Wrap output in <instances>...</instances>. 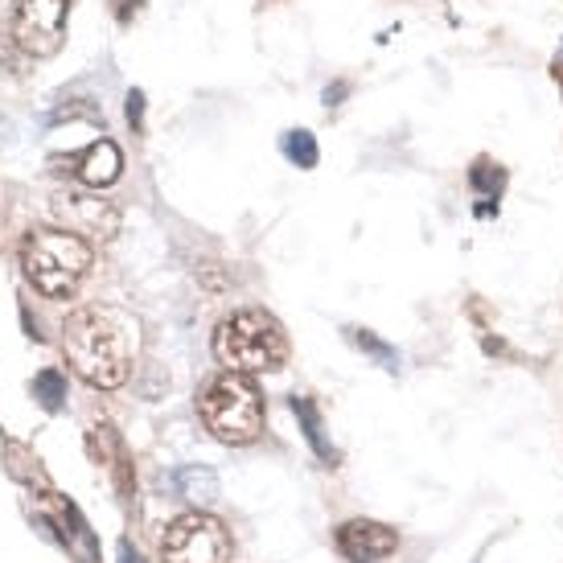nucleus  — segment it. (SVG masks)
<instances>
[{
    "label": "nucleus",
    "mask_w": 563,
    "mask_h": 563,
    "mask_svg": "<svg viewBox=\"0 0 563 563\" xmlns=\"http://www.w3.org/2000/svg\"><path fill=\"white\" fill-rule=\"evenodd\" d=\"M136 345H141V325L120 305H87L66 317L63 325L66 362L75 366L82 383H91L99 391L124 387L132 375Z\"/></svg>",
    "instance_id": "1"
},
{
    "label": "nucleus",
    "mask_w": 563,
    "mask_h": 563,
    "mask_svg": "<svg viewBox=\"0 0 563 563\" xmlns=\"http://www.w3.org/2000/svg\"><path fill=\"white\" fill-rule=\"evenodd\" d=\"M95 264V247L82 235L66 231V227H49V231H33L21 243V267L25 280L49 300H66L79 292L87 272Z\"/></svg>",
    "instance_id": "2"
},
{
    "label": "nucleus",
    "mask_w": 563,
    "mask_h": 563,
    "mask_svg": "<svg viewBox=\"0 0 563 563\" xmlns=\"http://www.w3.org/2000/svg\"><path fill=\"white\" fill-rule=\"evenodd\" d=\"M214 358L235 375H264L288 362V333L264 309H243L214 329Z\"/></svg>",
    "instance_id": "3"
},
{
    "label": "nucleus",
    "mask_w": 563,
    "mask_h": 563,
    "mask_svg": "<svg viewBox=\"0 0 563 563\" xmlns=\"http://www.w3.org/2000/svg\"><path fill=\"white\" fill-rule=\"evenodd\" d=\"M198 416H202L206 432L222 444H251L264 432V395L251 383V375L227 371L202 391Z\"/></svg>",
    "instance_id": "4"
},
{
    "label": "nucleus",
    "mask_w": 563,
    "mask_h": 563,
    "mask_svg": "<svg viewBox=\"0 0 563 563\" xmlns=\"http://www.w3.org/2000/svg\"><path fill=\"white\" fill-rule=\"evenodd\" d=\"M165 563H231V531L214 515H181L161 539Z\"/></svg>",
    "instance_id": "5"
},
{
    "label": "nucleus",
    "mask_w": 563,
    "mask_h": 563,
    "mask_svg": "<svg viewBox=\"0 0 563 563\" xmlns=\"http://www.w3.org/2000/svg\"><path fill=\"white\" fill-rule=\"evenodd\" d=\"M75 0H16L13 9V37L30 58H54L66 42Z\"/></svg>",
    "instance_id": "6"
},
{
    "label": "nucleus",
    "mask_w": 563,
    "mask_h": 563,
    "mask_svg": "<svg viewBox=\"0 0 563 563\" xmlns=\"http://www.w3.org/2000/svg\"><path fill=\"white\" fill-rule=\"evenodd\" d=\"M49 210L63 219L66 231L91 239H111L120 231V210L108 198H95V194H54Z\"/></svg>",
    "instance_id": "7"
},
{
    "label": "nucleus",
    "mask_w": 563,
    "mask_h": 563,
    "mask_svg": "<svg viewBox=\"0 0 563 563\" xmlns=\"http://www.w3.org/2000/svg\"><path fill=\"white\" fill-rule=\"evenodd\" d=\"M338 548H342L345 560L378 563L399 548V534H395L391 527L375 522V518H354V522H342V531H338Z\"/></svg>",
    "instance_id": "8"
},
{
    "label": "nucleus",
    "mask_w": 563,
    "mask_h": 563,
    "mask_svg": "<svg viewBox=\"0 0 563 563\" xmlns=\"http://www.w3.org/2000/svg\"><path fill=\"white\" fill-rule=\"evenodd\" d=\"M54 165H70V169L79 173V181L82 186H91V189H103L111 186L120 173H124V157H120V148L111 141H95L87 153H79V157H70V161H54Z\"/></svg>",
    "instance_id": "9"
},
{
    "label": "nucleus",
    "mask_w": 563,
    "mask_h": 563,
    "mask_svg": "<svg viewBox=\"0 0 563 563\" xmlns=\"http://www.w3.org/2000/svg\"><path fill=\"white\" fill-rule=\"evenodd\" d=\"M177 494L189 498L194 506H210V501L219 498V473L214 470H202V465H186V470H177Z\"/></svg>",
    "instance_id": "10"
},
{
    "label": "nucleus",
    "mask_w": 563,
    "mask_h": 563,
    "mask_svg": "<svg viewBox=\"0 0 563 563\" xmlns=\"http://www.w3.org/2000/svg\"><path fill=\"white\" fill-rule=\"evenodd\" d=\"M284 153H288V161H297L300 169H313V165H317V141H313V132H305V128L288 132V136H284Z\"/></svg>",
    "instance_id": "11"
},
{
    "label": "nucleus",
    "mask_w": 563,
    "mask_h": 563,
    "mask_svg": "<svg viewBox=\"0 0 563 563\" xmlns=\"http://www.w3.org/2000/svg\"><path fill=\"white\" fill-rule=\"evenodd\" d=\"M33 395L42 399V407H49V411H58L66 399V378L58 375V371H42V375L33 378Z\"/></svg>",
    "instance_id": "12"
},
{
    "label": "nucleus",
    "mask_w": 563,
    "mask_h": 563,
    "mask_svg": "<svg viewBox=\"0 0 563 563\" xmlns=\"http://www.w3.org/2000/svg\"><path fill=\"white\" fill-rule=\"evenodd\" d=\"M358 345H366V350H375L378 358H383V366H395V354H391V350H387L383 342H375L371 333H358Z\"/></svg>",
    "instance_id": "13"
},
{
    "label": "nucleus",
    "mask_w": 563,
    "mask_h": 563,
    "mask_svg": "<svg viewBox=\"0 0 563 563\" xmlns=\"http://www.w3.org/2000/svg\"><path fill=\"white\" fill-rule=\"evenodd\" d=\"M141 111H144V95L132 91L128 95V120H136V124H141Z\"/></svg>",
    "instance_id": "14"
},
{
    "label": "nucleus",
    "mask_w": 563,
    "mask_h": 563,
    "mask_svg": "<svg viewBox=\"0 0 563 563\" xmlns=\"http://www.w3.org/2000/svg\"><path fill=\"white\" fill-rule=\"evenodd\" d=\"M120 563H141V555L128 548V543H120Z\"/></svg>",
    "instance_id": "15"
}]
</instances>
